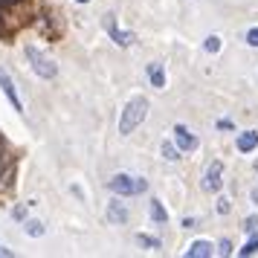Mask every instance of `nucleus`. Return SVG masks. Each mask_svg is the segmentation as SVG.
<instances>
[{
    "label": "nucleus",
    "instance_id": "f257e3e1",
    "mask_svg": "<svg viewBox=\"0 0 258 258\" xmlns=\"http://www.w3.org/2000/svg\"><path fill=\"white\" fill-rule=\"evenodd\" d=\"M44 0H0V41L12 44L15 35L41 18Z\"/></svg>",
    "mask_w": 258,
    "mask_h": 258
},
{
    "label": "nucleus",
    "instance_id": "f03ea898",
    "mask_svg": "<svg viewBox=\"0 0 258 258\" xmlns=\"http://www.w3.org/2000/svg\"><path fill=\"white\" fill-rule=\"evenodd\" d=\"M15 174H18V157H15L12 145L0 134V200L12 195L15 188Z\"/></svg>",
    "mask_w": 258,
    "mask_h": 258
},
{
    "label": "nucleus",
    "instance_id": "7ed1b4c3",
    "mask_svg": "<svg viewBox=\"0 0 258 258\" xmlns=\"http://www.w3.org/2000/svg\"><path fill=\"white\" fill-rule=\"evenodd\" d=\"M145 116H148V99H145V96H134L128 105H125L122 116H119V134L128 137L137 125H142V119Z\"/></svg>",
    "mask_w": 258,
    "mask_h": 258
},
{
    "label": "nucleus",
    "instance_id": "20e7f679",
    "mask_svg": "<svg viewBox=\"0 0 258 258\" xmlns=\"http://www.w3.org/2000/svg\"><path fill=\"white\" fill-rule=\"evenodd\" d=\"M110 191L113 195H125V198H131V195H142L145 188H148V183L142 180V177H131V174H116L110 177Z\"/></svg>",
    "mask_w": 258,
    "mask_h": 258
},
{
    "label": "nucleus",
    "instance_id": "39448f33",
    "mask_svg": "<svg viewBox=\"0 0 258 258\" xmlns=\"http://www.w3.org/2000/svg\"><path fill=\"white\" fill-rule=\"evenodd\" d=\"M26 58H29V64H32V70L41 76V79H55L58 76V67H55V61L47 58L44 52L38 47H26Z\"/></svg>",
    "mask_w": 258,
    "mask_h": 258
},
{
    "label": "nucleus",
    "instance_id": "423d86ee",
    "mask_svg": "<svg viewBox=\"0 0 258 258\" xmlns=\"http://www.w3.org/2000/svg\"><path fill=\"white\" fill-rule=\"evenodd\" d=\"M0 90L6 93V99L12 102V107L18 110V113H24V105H21V96H18V90H15V82L9 79V73L0 70Z\"/></svg>",
    "mask_w": 258,
    "mask_h": 258
},
{
    "label": "nucleus",
    "instance_id": "0eeeda50",
    "mask_svg": "<svg viewBox=\"0 0 258 258\" xmlns=\"http://www.w3.org/2000/svg\"><path fill=\"white\" fill-rule=\"evenodd\" d=\"M105 26H107L110 38L116 41L119 47H131V44H134V32H122V29L116 26V21H113V15H105Z\"/></svg>",
    "mask_w": 258,
    "mask_h": 258
},
{
    "label": "nucleus",
    "instance_id": "6e6552de",
    "mask_svg": "<svg viewBox=\"0 0 258 258\" xmlns=\"http://www.w3.org/2000/svg\"><path fill=\"white\" fill-rule=\"evenodd\" d=\"M174 140H177V148H180V151H195V148H198V137H195L186 125H177L174 128Z\"/></svg>",
    "mask_w": 258,
    "mask_h": 258
},
{
    "label": "nucleus",
    "instance_id": "1a4fd4ad",
    "mask_svg": "<svg viewBox=\"0 0 258 258\" xmlns=\"http://www.w3.org/2000/svg\"><path fill=\"white\" fill-rule=\"evenodd\" d=\"M221 174H223V165L221 163H212L209 168H206V177H203V188L206 191H218L221 188Z\"/></svg>",
    "mask_w": 258,
    "mask_h": 258
},
{
    "label": "nucleus",
    "instance_id": "9d476101",
    "mask_svg": "<svg viewBox=\"0 0 258 258\" xmlns=\"http://www.w3.org/2000/svg\"><path fill=\"white\" fill-rule=\"evenodd\" d=\"M258 148V131H244L241 137H238V151L241 154H249Z\"/></svg>",
    "mask_w": 258,
    "mask_h": 258
},
{
    "label": "nucleus",
    "instance_id": "9b49d317",
    "mask_svg": "<svg viewBox=\"0 0 258 258\" xmlns=\"http://www.w3.org/2000/svg\"><path fill=\"white\" fill-rule=\"evenodd\" d=\"M107 221L110 223H125L128 221V209H125L119 200H110V203H107Z\"/></svg>",
    "mask_w": 258,
    "mask_h": 258
},
{
    "label": "nucleus",
    "instance_id": "f8f14e48",
    "mask_svg": "<svg viewBox=\"0 0 258 258\" xmlns=\"http://www.w3.org/2000/svg\"><path fill=\"white\" fill-rule=\"evenodd\" d=\"M212 255V244L209 241H195L186 249V258H209Z\"/></svg>",
    "mask_w": 258,
    "mask_h": 258
},
{
    "label": "nucleus",
    "instance_id": "ddd939ff",
    "mask_svg": "<svg viewBox=\"0 0 258 258\" xmlns=\"http://www.w3.org/2000/svg\"><path fill=\"white\" fill-rule=\"evenodd\" d=\"M148 79H151L154 87H165V73H163V64H148Z\"/></svg>",
    "mask_w": 258,
    "mask_h": 258
},
{
    "label": "nucleus",
    "instance_id": "4468645a",
    "mask_svg": "<svg viewBox=\"0 0 258 258\" xmlns=\"http://www.w3.org/2000/svg\"><path fill=\"white\" fill-rule=\"evenodd\" d=\"M151 221L154 223H165L168 221V212H165V206L160 203V200H151Z\"/></svg>",
    "mask_w": 258,
    "mask_h": 258
},
{
    "label": "nucleus",
    "instance_id": "2eb2a0df",
    "mask_svg": "<svg viewBox=\"0 0 258 258\" xmlns=\"http://www.w3.org/2000/svg\"><path fill=\"white\" fill-rule=\"evenodd\" d=\"M163 157L174 163V160H180V148H177V145H171V142H163Z\"/></svg>",
    "mask_w": 258,
    "mask_h": 258
},
{
    "label": "nucleus",
    "instance_id": "dca6fc26",
    "mask_svg": "<svg viewBox=\"0 0 258 258\" xmlns=\"http://www.w3.org/2000/svg\"><path fill=\"white\" fill-rule=\"evenodd\" d=\"M255 252H258V235H249V241H246V244H244V249H241V255H255Z\"/></svg>",
    "mask_w": 258,
    "mask_h": 258
},
{
    "label": "nucleus",
    "instance_id": "f3484780",
    "mask_svg": "<svg viewBox=\"0 0 258 258\" xmlns=\"http://www.w3.org/2000/svg\"><path fill=\"white\" fill-rule=\"evenodd\" d=\"M26 235L41 238V235H44V223H41V221H29V223H26Z\"/></svg>",
    "mask_w": 258,
    "mask_h": 258
},
{
    "label": "nucleus",
    "instance_id": "a211bd4d",
    "mask_svg": "<svg viewBox=\"0 0 258 258\" xmlns=\"http://www.w3.org/2000/svg\"><path fill=\"white\" fill-rule=\"evenodd\" d=\"M137 241H140V244L142 246H151V249H160V246H163V244H160V238H151V235H137Z\"/></svg>",
    "mask_w": 258,
    "mask_h": 258
},
{
    "label": "nucleus",
    "instance_id": "6ab92c4d",
    "mask_svg": "<svg viewBox=\"0 0 258 258\" xmlns=\"http://www.w3.org/2000/svg\"><path fill=\"white\" fill-rule=\"evenodd\" d=\"M203 47H206V52H218V49H221V38H218V35H209Z\"/></svg>",
    "mask_w": 258,
    "mask_h": 258
},
{
    "label": "nucleus",
    "instance_id": "aec40b11",
    "mask_svg": "<svg viewBox=\"0 0 258 258\" xmlns=\"http://www.w3.org/2000/svg\"><path fill=\"white\" fill-rule=\"evenodd\" d=\"M218 252H221V255H232V244H229V241L223 238L221 244H218Z\"/></svg>",
    "mask_w": 258,
    "mask_h": 258
},
{
    "label": "nucleus",
    "instance_id": "412c9836",
    "mask_svg": "<svg viewBox=\"0 0 258 258\" xmlns=\"http://www.w3.org/2000/svg\"><path fill=\"white\" fill-rule=\"evenodd\" d=\"M246 44H249V47H258V26L246 32Z\"/></svg>",
    "mask_w": 258,
    "mask_h": 258
},
{
    "label": "nucleus",
    "instance_id": "4be33fe9",
    "mask_svg": "<svg viewBox=\"0 0 258 258\" xmlns=\"http://www.w3.org/2000/svg\"><path fill=\"white\" fill-rule=\"evenodd\" d=\"M218 212H221V215H229V200H226V198L218 200Z\"/></svg>",
    "mask_w": 258,
    "mask_h": 258
},
{
    "label": "nucleus",
    "instance_id": "5701e85b",
    "mask_svg": "<svg viewBox=\"0 0 258 258\" xmlns=\"http://www.w3.org/2000/svg\"><path fill=\"white\" fill-rule=\"evenodd\" d=\"M255 226H258V218H246V232H255Z\"/></svg>",
    "mask_w": 258,
    "mask_h": 258
},
{
    "label": "nucleus",
    "instance_id": "b1692460",
    "mask_svg": "<svg viewBox=\"0 0 258 258\" xmlns=\"http://www.w3.org/2000/svg\"><path fill=\"white\" fill-rule=\"evenodd\" d=\"M12 255V249H6V246H0V258H9Z\"/></svg>",
    "mask_w": 258,
    "mask_h": 258
},
{
    "label": "nucleus",
    "instance_id": "393cba45",
    "mask_svg": "<svg viewBox=\"0 0 258 258\" xmlns=\"http://www.w3.org/2000/svg\"><path fill=\"white\" fill-rule=\"evenodd\" d=\"M252 200H255V203H258V188H252Z\"/></svg>",
    "mask_w": 258,
    "mask_h": 258
},
{
    "label": "nucleus",
    "instance_id": "a878e982",
    "mask_svg": "<svg viewBox=\"0 0 258 258\" xmlns=\"http://www.w3.org/2000/svg\"><path fill=\"white\" fill-rule=\"evenodd\" d=\"M76 3H87V0H76Z\"/></svg>",
    "mask_w": 258,
    "mask_h": 258
}]
</instances>
